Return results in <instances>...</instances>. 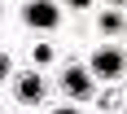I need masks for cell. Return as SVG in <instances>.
Here are the masks:
<instances>
[{"mask_svg": "<svg viewBox=\"0 0 127 114\" xmlns=\"http://www.w3.org/2000/svg\"><path fill=\"white\" fill-rule=\"evenodd\" d=\"M4 75H9V57L0 53V83H4Z\"/></svg>", "mask_w": 127, "mask_h": 114, "instance_id": "7", "label": "cell"}, {"mask_svg": "<svg viewBox=\"0 0 127 114\" xmlns=\"http://www.w3.org/2000/svg\"><path fill=\"white\" fill-rule=\"evenodd\" d=\"M31 62L48 66V62H53V44H35V48H31Z\"/></svg>", "mask_w": 127, "mask_h": 114, "instance_id": "6", "label": "cell"}, {"mask_svg": "<svg viewBox=\"0 0 127 114\" xmlns=\"http://www.w3.org/2000/svg\"><path fill=\"white\" fill-rule=\"evenodd\" d=\"M62 4H70V9H88L92 0H62Z\"/></svg>", "mask_w": 127, "mask_h": 114, "instance_id": "8", "label": "cell"}, {"mask_svg": "<svg viewBox=\"0 0 127 114\" xmlns=\"http://www.w3.org/2000/svg\"><path fill=\"white\" fill-rule=\"evenodd\" d=\"M13 97H18V105H44L48 83L39 79V70H22V75L13 79Z\"/></svg>", "mask_w": 127, "mask_h": 114, "instance_id": "3", "label": "cell"}, {"mask_svg": "<svg viewBox=\"0 0 127 114\" xmlns=\"http://www.w3.org/2000/svg\"><path fill=\"white\" fill-rule=\"evenodd\" d=\"M88 70H92L96 79H123L127 53H123V48H96V53H92V62H88Z\"/></svg>", "mask_w": 127, "mask_h": 114, "instance_id": "2", "label": "cell"}, {"mask_svg": "<svg viewBox=\"0 0 127 114\" xmlns=\"http://www.w3.org/2000/svg\"><path fill=\"white\" fill-rule=\"evenodd\" d=\"M62 88H66V97H92V70H83V66H66L62 70Z\"/></svg>", "mask_w": 127, "mask_h": 114, "instance_id": "4", "label": "cell"}, {"mask_svg": "<svg viewBox=\"0 0 127 114\" xmlns=\"http://www.w3.org/2000/svg\"><path fill=\"white\" fill-rule=\"evenodd\" d=\"M96 26H101L105 35H118V31H127V22H123V13H118V9H105L101 18H96Z\"/></svg>", "mask_w": 127, "mask_h": 114, "instance_id": "5", "label": "cell"}, {"mask_svg": "<svg viewBox=\"0 0 127 114\" xmlns=\"http://www.w3.org/2000/svg\"><path fill=\"white\" fill-rule=\"evenodd\" d=\"M22 22L35 26V31H53L62 22V9H57V0H26L22 4Z\"/></svg>", "mask_w": 127, "mask_h": 114, "instance_id": "1", "label": "cell"}, {"mask_svg": "<svg viewBox=\"0 0 127 114\" xmlns=\"http://www.w3.org/2000/svg\"><path fill=\"white\" fill-rule=\"evenodd\" d=\"M0 18H4V9H0Z\"/></svg>", "mask_w": 127, "mask_h": 114, "instance_id": "10", "label": "cell"}, {"mask_svg": "<svg viewBox=\"0 0 127 114\" xmlns=\"http://www.w3.org/2000/svg\"><path fill=\"white\" fill-rule=\"evenodd\" d=\"M105 4H123V0H105Z\"/></svg>", "mask_w": 127, "mask_h": 114, "instance_id": "9", "label": "cell"}]
</instances>
